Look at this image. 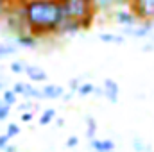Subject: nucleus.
Segmentation results:
<instances>
[{
	"mask_svg": "<svg viewBox=\"0 0 154 152\" xmlns=\"http://www.w3.org/2000/svg\"><path fill=\"white\" fill-rule=\"evenodd\" d=\"M5 88H7V79L0 74V91H4Z\"/></svg>",
	"mask_w": 154,
	"mask_h": 152,
	"instance_id": "nucleus-28",
	"label": "nucleus"
},
{
	"mask_svg": "<svg viewBox=\"0 0 154 152\" xmlns=\"http://www.w3.org/2000/svg\"><path fill=\"white\" fill-rule=\"evenodd\" d=\"M84 122H86V138L88 140L95 138V134H97V120L91 114H86L84 116Z\"/></svg>",
	"mask_w": 154,
	"mask_h": 152,
	"instance_id": "nucleus-13",
	"label": "nucleus"
},
{
	"mask_svg": "<svg viewBox=\"0 0 154 152\" xmlns=\"http://www.w3.org/2000/svg\"><path fill=\"white\" fill-rule=\"evenodd\" d=\"M77 93H79L81 97L93 95V93H95V84H93V82H81V86H79Z\"/></svg>",
	"mask_w": 154,
	"mask_h": 152,
	"instance_id": "nucleus-18",
	"label": "nucleus"
},
{
	"mask_svg": "<svg viewBox=\"0 0 154 152\" xmlns=\"http://www.w3.org/2000/svg\"><path fill=\"white\" fill-rule=\"evenodd\" d=\"M91 152H95V150H91Z\"/></svg>",
	"mask_w": 154,
	"mask_h": 152,
	"instance_id": "nucleus-35",
	"label": "nucleus"
},
{
	"mask_svg": "<svg viewBox=\"0 0 154 152\" xmlns=\"http://www.w3.org/2000/svg\"><path fill=\"white\" fill-rule=\"evenodd\" d=\"M41 91H43V99H50V100H56V99H61L63 95H65V91H66V88H63L61 84H45L43 88H41Z\"/></svg>",
	"mask_w": 154,
	"mask_h": 152,
	"instance_id": "nucleus-8",
	"label": "nucleus"
},
{
	"mask_svg": "<svg viewBox=\"0 0 154 152\" xmlns=\"http://www.w3.org/2000/svg\"><path fill=\"white\" fill-rule=\"evenodd\" d=\"M149 152H154V150H152V149H151V150H149Z\"/></svg>",
	"mask_w": 154,
	"mask_h": 152,
	"instance_id": "nucleus-34",
	"label": "nucleus"
},
{
	"mask_svg": "<svg viewBox=\"0 0 154 152\" xmlns=\"http://www.w3.org/2000/svg\"><path fill=\"white\" fill-rule=\"evenodd\" d=\"M56 123H57L59 127H63V125H65V120H61V118H56Z\"/></svg>",
	"mask_w": 154,
	"mask_h": 152,
	"instance_id": "nucleus-31",
	"label": "nucleus"
},
{
	"mask_svg": "<svg viewBox=\"0 0 154 152\" xmlns=\"http://www.w3.org/2000/svg\"><path fill=\"white\" fill-rule=\"evenodd\" d=\"M133 149H134V152H149L151 150V147L142 138H134L133 140Z\"/></svg>",
	"mask_w": 154,
	"mask_h": 152,
	"instance_id": "nucleus-20",
	"label": "nucleus"
},
{
	"mask_svg": "<svg viewBox=\"0 0 154 152\" xmlns=\"http://www.w3.org/2000/svg\"><path fill=\"white\" fill-rule=\"evenodd\" d=\"M14 43L20 45V47H23V48H36L39 43V38H36L31 32H22V34L14 36Z\"/></svg>",
	"mask_w": 154,
	"mask_h": 152,
	"instance_id": "nucleus-10",
	"label": "nucleus"
},
{
	"mask_svg": "<svg viewBox=\"0 0 154 152\" xmlns=\"http://www.w3.org/2000/svg\"><path fill=\"white\" fill-rule=\"evenodd\" d=\"M16 4H23V2H27V0H14Z\"/></svg>",
	"mask_w": 154,
	"mask_h": 152,
	"instance_id": "nucleus-32",
	"label": "nucleus"
},
{
	"mask_svg": "<svg viewBox=\"0 0 154 152\" xmlns=\"http://www.w3.org/2000/svg\"><path fill=\"white\" fill-rule=\"evenodd\" d=\"M5 134H7L9 138L18 136V134H20V125H18V123H14V122H9V123H7V127H5Z\"/></svg>",
	"mask_w": 154,
	"mask_h": 152,
	"instance_id": "nucleus-21",
	"label": "nucleus"
},
{
	"mask_svg": "<svg viewBox=\"0 0 154 152\" xmlns=\"http://www.w3.org/2000/svg\"><path fill=\"white\" fill-rule=\"evenodd\" d=\"M32 118H34V111H23V113L20 114V120H22V122H25V123H27V122H31Z\"/></svg>",
	"mask_w": 154,
	"mask_h": 152,
	"instance_id": "nucleus-27",
	"label": "nucleus"
},
{
	"mask_svg": "<svg viewBox=\"0 0 154 152\" xmlns=\"http://www.w3.org/2000/svg\"><path fill=\"white\" fill-rule=\"evenodd\" d=\"M25 75L29 77L32 82H47L48 81V74L41 66H36V65H27Z\"/></svg>",
	"mask_w": 154,
	"mask_h": 152,
	"instance_id": "nucleus-9",
	"label": "nucleus"
},
{
	"mask_svg": "<svg viewBox=\"0 0 154 152\" xmlns=\"http://www.w3.org/2000/svg\"><path fill=\"white\" fill-rule=\"evenodd\" d=\"M102 91L106 100H109V104H118V97H120V84L116 82L115 79L106 77L104 84H102Z\"/></svg>",
	"mask_w": 154,
	"mask_h": 152,
	"instance_id": "nucleus-6",
	"label": "nucleus"
},
{
	"mask_svg": "<svg viewBox=\"0 0 154 152\" xmlns=\"http://www.w3.org/2000/svg\"><path fill=\"white\" fill-rule=\"evenodd\" d=\"M113 20H115L118 25H124V27H133V25H136V23L140 22V20L136 18V14L129 9V5L113 11Z\"/></svg>",
	"mask_w": 154,
	"mask_h": 152,
	"instance_id": "nucleus-4",
	"label": "nucleus"
},
{
	"mask_svg": "<svg viewBox=\"0 0 154 152\" xmlns=\"http://www.w3.org/2000/svg\"><path fill=\"white\" fill-rule=\"evenodd\" d=\"M11 114V106L5 104L4 100H0V122H5Z\"/></svg>",
	"mask_w": 154,
	"mask_h": 152,
	"instance_id": "nucleus-22",
	"label": "nucleus"
},
{
	"mask_svg": "<svg viewBox=\"0 0 154 152\" xmlns=\"http://www.w3.org/2000/svg\"><path fill=\"white\" fill-rule=\"evenodd\" d=\"M129 9L140 22H154V0H129Z\"/></svg>",
	"mask_w": 154,
	"mask_h": 152,
	"instance_id": "nucleus-3",
	"label": "nucleus"
},
{
	"mask_svg": "<svg viewBox=\"0 0 154 152\" xmlns=\"http://www.w3.org/2000/svg\"><path fill=\"white\" fill-rule=\"evenodd\" d=\"M23 97H27V99H43V91H41V88H34V84H29V82H25V95Z\"/></svg>",
	"mask_w": 154,
	"mask_h": 152,
	"instance_id": "nucleus-15",
	"label": "nucleus"
},
{
	"mask_svg": "<svg viewBox=\"0 0 154 152\" xmlns=\"http://www.w3.org/2000/svg\"><path fill=\"white\" fill-rule=\"evenodd\" d=\"M151 32H152V22H142L140 25L127 27V31H125V34H129L133 38H147Z\"/></svg>",
	"mask_w": 154,
	"mask_h": 152,
	"instance_id": "nucleus-7",
	"label": "nucleus"
},
{
	"mask_svg": "<svg viewBox=\"0 0 154 152\" xmlns=\"http://www.w3.org/2000/svg\"><path fill=\"white\" fill-rule=\"evenodd\" d=\"M63 9V23L59 34H75L88 31L97 16L91 0H59Z\"/></svg>",
	"mask_w": 154,
	"mask_h": 152,
	"instance_id": "nucleus-2",
	"label": "nucleus"
},
{
	"mask_svg": "<svg viewBox=\"0 0 154 152\" xmlns=\"http://www.w3.org/2000/svg\"><path fill=\"white\" fill-rule=\"evenodd\" d=\"M72 97H74V91H68V93H66V91H65V95H63V97H61V99H63V100H65V102H68V100H70V99H72Z\"/></svg>",
	"mask_w": 154,
	"mask_h": 152,
	"instance_id": "nucleus-29",
	"label": "nucleus"
},
{
	"mask_svg": "<svg viewBox=\"0 0 154 152\" xmlns=\"http://www.w3.org/2000/svg\"><path fill=\"white\" fill-rule=\"evenodd\" d=\"M9 141H11V138L4 132V134H0V150H4L7 145H9Z\"/></svg>",
	"mask_w": 154,
	"mask_h": 152,
	"instance_id": "nucleus-26",
	"label": "nucleus"
},
{
	"mask_svg": "<svg viewBox=\"0 0 154 152\" xmlns=\"http://www.w3.org/2000/svg\"><path fill=\"white\" fill-rule=\"evenodd\" d=\"M16 50H18V47L13 43H0V59H4L7 56H14Z\"/></svg>",
	"mask_w": 154,
	"mask_h": 152,
	"instance_id": "nucleus-17",
	"label": "nucleus"
},
{
	"mask_svg": "<svg viewBox=\"0 0 154 152\" xmlns=\"http://www.w3.org/2000/svg\"><path fill=\"white\" fill-rule=\"evenodd\" d=\"M93 2V7L99 13H111L116 11L120 7H127L129 5V0H91Z\"/></svg>",
	"mask_w": 154,
	"mask_h": 152,
	"instance_id": "nucleus-5",
	"label": "nucleus"
},
{
	"mask_svg": "<svg viewBox=\"0 0 154 152\" xmlns=\"http://www.w3.org/2000/svg\"><path fill=\"white\" fill-rule=\"evenodd\" d=\"M106 152H115V150H106Z\"/></svg>",
	"mask_w": 154,
	"mask_h": 152,
	"instance_id": "nucleus-33",
	"label": "nucleus"
},
{
	"mask_svg": "<svg viewBox=\"0 0 154 152\" xmlns=\"http://www.w3.org/2000/svg\"><path fill=\"white\" fill-rule=\"evenodd\" d=\"M99 39L102 43H108V45H120L124 43V36L122 34H113V32H100L99 34Z\"/></svg>",
	"mask_w": 154,
	"mask_h": 152,
	"instance_id": "nucleus-12",
	"label": "nucleus"
},
{
	"mask_svg": "<svg viewBox=\"0 0 154 152\" xmlns=\"http://www.w3.org/2000/svg\"><path fill=\"white\" fill-rule=\"evenodd\" d=\"M4 152H18V149H16V145H11V143H9V145L4 149Z\"/></svg>",
	"mask_w": 154,
	"mask_h": 152,
	"instance_id": "nucleus-30",
	"label": "nucleus"
},
{
	"mask_svg": "<svg viewBox=\"0 0 154 152\" xmlns=\"http://www.w3.org/2000/svg\"><path fill=\"white\" fill-rule=\"evenodd\" d=\"M65 145H66V149H75L77 145H79V136H75V134L68 136L66 141H65Z\"/></svg>",
	"mask_w": 154,
	"mask_h": 152,
	"instance_id": "nucleus-24",
	"label": "nucleus"
},
{
	"mask_svg": "<svg viewBox=\"0 0 154 152\" xmlns=\"http://www.w3.org/2000/svg\"><path fill=\"white\" fill-rule=\"evenodd\" d=\"M20 11L27 29L36 38H48L59 34L63 23V9L59 0H27L20 4Z\"/></svg>",
	"mask_w": 154,
	"mask_h": 152,
	"instance_id": "nucleus-1",
	"label": "nucleus"
},
{
	"mask_svg": "<svg viewBox=\"0 0 154 152\" xmlns=\"http://www.w3.org/2000/svg\"><path fill=\"white\" fill-rule=\"evenodd\" d=\"M13 91L16 93V95H25V82H22V81H18V82H14L13 84Z\"/></svg>",
	"mask_w": 154,
	"mask_h": 152,
	"instance_id": "nucleus-23",
	"label": "nucleus"
},
{
	"mask_svg": "<svg viewBox=\"0 0 154 152\" xmlns=\"http://www.w3.org/2000/svg\"><path fill=\"white\" fill-rule=\"evenodd\" d=\"M2 100L5 102V104H9L11 108L16 104V100H18V95L13 91V88H5L4 91H2Z\"/></svg>",
	"mask_w": 154,
	"mask_h": 152,
	"instance_id": "nucleus-16",
	"label": "nucleus"
},
{
	"mask_svg": "<svg viewBox=\"0 0 154 152\" xmlns=\"http://www.w3.org/2000/svg\"><path fill=\"white\" fill-rule=\"evenodd\" d=\"M11 72L13 74H16V75H20V74H25V68H27V63H23V61H20V59H16V61H13L11 63Z\"/></svg>",
	"mask_w": 154,
	"mask_h": 152,
	"instance_id": "nucleus-19",
	"label": "nucleus"
},
{
	"mask_svg": "<svg viewBox=\"0 0 154 152\" xmlns=\"http://www.w3.org/2000/svg\"><path fill=\"white\" fill-rule=\"evenodd\" d=\"M68 86H70V91H74L77 93V90H79V86H81V79H70V82H68Z\"/></svg>",
	"mask_w": 154,
	"mask_h": 152,
	"instance_id": "nucleus-25",
	"label": "nucleus"
},
{
	"mask_svg": "<svg viewBox=\"0 0 154 152\" xmlns=\"http://www.w3.org/2000/svg\"><path fill=\"white\" fill-rule=\"evenodd\" d=\"M56 120V109L54 108H48V109H45L41 116L38 118V123L39 125H48L50 122H54Z\"/></svg>",
	"mask_w": 154,
	"mask_h": 152,
	"instance_id": "nucleus-14",
	"label": "nucleus"
},
{
	"mask_svg": "<svg viewBox=\"0 0 154 152\" xmlns=\"http://www.w3.org/2000/svg\"><path fill=\"white\" fill-rule=\"evenodd\" d=\"M90 147L95 152H106V150H115V141L113 140H99V138H91L90 140Z\"/></svg>",
	"mask_w": 154,
	"mask_h": 152,
	"instance_id": "nucleus-11",
	"label": "nucleus"
}]
</instances>
